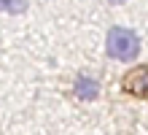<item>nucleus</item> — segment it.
Masks as SVG:
<instances>
[{"mask_svg": "<svg viewBox=\"0 0 148 135\" xmlns=\"http://www.w3.org/2000/svg\"><path fill=\"white\" fill-rule=\"evenodd\" d=\"M105 49H108V54L113 60L132 62L137 54H140V41H137V35L132 30H127V27H110Z\"/></svg>", "mask_w": 148, "mask_h": 135, "instance_id": "1", "label": "nucleus"}, {"mask_svg": "<svg viewBox=\"0 0 148 135\" xmlns=\"http://www.w3.org/2000/svg\"><path fill=\"white\" fill-rule=\"evenodd\" d=\"M124 87H127V92H132V95H145L148 92V68H135L132 73L124 78Z\"/></svg>", "mask_w": 148, "mask_h": 135, "instance_id": "2", "label": "nucleus"}, {"mask_svg": "<svg viewBox=\"0 0 148 135\" xmlns=\"http://www.w3.org/2000/svg\"><path fill=\"white\" fill-rule=\"evenodd\" d=\"M75 92H78V97L94 100L100 89H97V81H94V78H89V76H78V81H75Z\"/></svg>", "mask_w": 148, "mask_h": 135, "instance_id": "3", "label": "nucleus"}, {"mask_svg": "<svg viewBox=\"0 0 148 135\" xmlns=\"http://www.w3.org/2000/svg\"><path fill=\"white\" fill-rule=\"evenodd\" d=\"M30 0H0V11L5 14H22L24 8H27Z\"/></svg>", "mask_w": 148, "mask_h": 135, "instance_id": "4", "label": "nucleus"}, {"mask_svg": "<svg viewBox=\"0 0 148 135\" xmlns=\"http://www.w3.org/2000/svg\"><path fill=\"white\" fill-rule=\"evenodd\" d=\"M113 3H124V0H113Z\"/></svg>", "mask_w": 148, "mask_h": 135, "instance_id": "5", "label": "nucleus"}]
</instances>
